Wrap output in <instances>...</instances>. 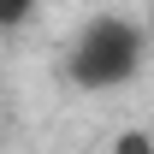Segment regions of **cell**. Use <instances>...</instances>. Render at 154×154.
<instances>
[{
  "mask_svg": "<svg viewBox=\"0 0 154 154\" xmlns=\"http://www.w3.org/2000/svg\"><path fill=\"white\" fill-rule=\"evenodd\" d=\"M113 154H154V131H125L113 142Z\"/></svg>",
  "mask_w": 154,
  "mask_h": 154,
  "instance_id": "3",
  "label": "cell"
},
{
  "mask_svg": "<svg viewBox=\"0 0 154 154\" xmlns=\"http://www.w3.org/2000/svg\"><path fill=\"white\" fill-rule=\"evenodd\" d=\"M36 6H42V0H0V30L30 24V18H36Z\"/></svg>",
  "mask_w": 154,
  "mask_h": 154,
  "instance_id": "2",
  "label": "cell"
},
{
  "mask_svg": "<svg viewBox=\"0 0 154 154\" xmlns=\"http://www.w3.org/2000/svg\"><path fill=\"white\" fill-rule=\"evenodd\" d=\"M148 59V30L136 18H119V12H101V18H83L77 36L65 42V83L83 89V95H113L125 83H136Z\"/></svg>",
  "mask_w": 154,
  "mask_h": 154,
  "instance_id": "1",
  "label": "cell"
},
{
  "mask_svg": "<svg viewBox=\"0 0 154 154\" xmlns=\"http://www.w3.org/2000/svg\"><path fill=\"white\" fill-rule=\"evenodd\" d=\"M148 6H154V0H148Z\"/></svg>",
  "mask_w": 154,
  "mask_h": 154,
  "instance_id": "4",
  "label": "cell"
}]
</instances>
